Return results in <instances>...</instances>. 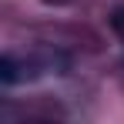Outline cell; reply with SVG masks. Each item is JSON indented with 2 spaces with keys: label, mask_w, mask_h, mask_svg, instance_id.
<instances>
[{
  "label": "cell",
  "mask_w": 124,
  "mask_h": 124,
  "mask_svg": "<svg viewBox=\"0 0 124 124\" xmlns=\"http://www.w3.org/2000/svg\"><path fill=\"white\" fill-rule=\"evenodd\" d=\"M111 30L117 34V37H124V7H117V10H111Z\"/></svg>",
  "instance_id": "obj_1"
}]
</instances>
